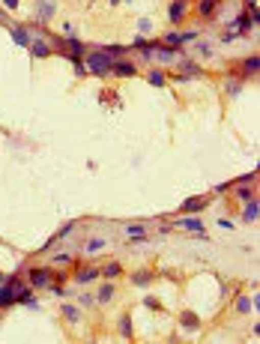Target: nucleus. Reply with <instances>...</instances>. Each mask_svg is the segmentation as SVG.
<instances>
[{
  "label": "nucleus",
  "mask_w": 260,
  "mask_h": 344,
  "mask_svg": "<svg viewBox=\"0 0 260 344\" xmlns=\"http://www.w3.org/2000/svg\"><path fill=\"white\" fill-rule=\"evenodd\" d=\"M123 233H126V240H129L132 246H135V243H147V225H135V222H132V225L123 228Z\"/></svg>",
  "instance_id": "12"
},
{
  "label": "nucleus",
  "mask_w": 260,
  "mask_h": 344,
  "mask_svg": "<svg viewBox=\"0 0 260 344\" xmlns=\"http://www.w3.org/2000/svg\"><path fill=\"white\" fill-rule=\"evenodd\" d=\"M173 228H183V230H192V233H200L203 230V222L197 216H176L173 219Z\"/></svg>",
  "instance_id": "10"
},
{
  "label": "nucleus",
  "mask_w": 260,
  "mask_h": 344,
  "mask_svg": "<svg viewBox=\"0 0 260 344\" xmlns=\"http://www.w3.org/2000/svg\"><path fill=\"white\" fill-rule=\"evenodd\" d=\"M0 24H9V12H6L3 6H0Z\"/></svg>",
  "instance_id": "41"
},
{
  "label": "nucleus",
  "mask_w": 260,
  "mask_h": 344,
  "mask_svg": "<svg viewBox=\"0 0 260 344\" xmlns=\"http://www.w3.org/2000/svg\"><path fill=\"white\" fill-rule=\"evenodd\" d=\"M197 57H206V60H210V57H213V54H216V48H213V42H203V39H200V42H197Z\"/></svg>",
  "instance_id": "29"
},
{
  "label": "nucleus",
  "mask_w": 260,
  "mask_h": 344,
  "mask_svg": "<svg viewBox=\"0 0 260 344\" xmlns=\"http://www.w3.org/2000/svg\"><path fill=\"white\" fill-rule=\"evenodd\" d=\"M117 329H120V338H126V341H132V338H135V332H132V317H129V314H123V317L117 321Z\"/></svg>",
  "instance_id": "20"
},
{
  "label": "nucleus",
  "mask_w": 260,
  "mask_h": 344,
  "mask_svg": "<svg viewBox=\"0 0 260 344\" xmlns=\"http://www.w3.org/2000/svg\"><path fill=\"white\" fill-rule=\"evenodd\" d=\"M6 27H9V36H12V42H15L18 48L30 45V36H33V33H30L24 24H6Z\"/></svg>",
  "instance_id": "9"
},
{
  "label": "nucleus",
  "mask_w": 260,
  "mask_h": 344,
  "mask_svg": "<svg viewBox=\"0 0 260 344\" xmlns=\"http://www.w3.org/2000/svg\"><path fill=\"white\" fill-rule=\"evenodd\" d=\"M237 311L239 314H251V297H239L237 299Z\"/></svg>",
  "instance_id": "30"
},
{
  "label": "nucleus",
  "mask_w": 260,
  "mask_h": 344,
  "mask_svg": "<svg viewBox=\"0 0 260 344\" xmlns=\"http://www.w3.org/2000/svg\"><path fill=\"white\" fill-rule=\"evenodd\" d=\"M30 54H33V57H39V60H42V57H48V54H54V51H51V42H48V39H39V36H36V33H33V36H30Z\"/></svg>",
  "instance_id": "11"
},
{
  "label": "nucleus",
  "mask_w": 260,
  "mask_h": 344,
  "mask_svg": "<svg viewBox=\"0 0 260 344\" xmlns=\"http://www.w3.org/2000/svg\"><path fill=\"white\" fill-rule=\"evenodd\" d=\"M0 281H3V273H0Z\"/></svg>",
  "instance_id": "43"
},
{
  "label": "nucleus",
  "mask_w": 260,
  "mask_h": 344,
  "mask_svg": "<svg viewBox=\"0 0 260 344\" xmlns=\"http://www.w3.org/2000/svg\"><path fill=\"white\" fill-rule=\"evenodd\" d=\"M216 6H218V0H197V12H200L203 18H210V15L216 12Z\"/></svg>",
  "instance_id": "25"
},
{
  "label": "nucleus",
  "mask_w": 260,
  "mask_h": 344,
  "mask_svg": "<svg viewBox=\"0 0 260 344\" xmlns=\"http://www.w3.org/2000/svg\"><path fill=\"white\" fill-rule=\"evenodd\" d=\"M144 305H147V308H159V299H155V297H144Z\"/></svg>",
  "instance_id": "39"
},
{
  "label": "nucleus",
  "mask_w": 260,
  "mask_h": 344,
  "mask_svg": "<svg viewBox=\"0 0 260 344\" xmlns=\"http://www.w3.org/2000/svg\"><path fill=\"white\" fill-rule=\"evenodd\" d=\"M18 3H21V0H3V9H6V12H15Z\"/></svg>",
  "instance_id": "37"
},
{
  "label": "nucleus",
  "mask_w": 260,
  "mask_h": 344,
  "mask_svg": "<svg viewBox=\"0 0 260 344\" xmlns=\"http://www.w3.org/2000/svg\"><path fill=\"white\" fill-rule=\"evenodd\" d=\"M33 12H36V18H39V24L51 21V18L57 15V0H36Z\"/></svg>",
  "instance_id": "4"
},
{
  "label": "nucleus",
  "mask_w": 260,
  "mask_h": 344,
  "mask_svg": "<svg viewBox=\"0 0 260 344\" xmlns=\"http://www.w3.org/2000/svg\"><path fill=\"white\" fill-rule=\"evenodd\" d=\"M165 45H173V48H179V45H186L183 42V33L179 30H171V33H165V39H162Z\"/></svg>",
  "instance_id": "28"
},
{
  "label": "nucleus",
  "mask_w": 260,
  "mask_h": 344,
  "mask_svg": "<svg viewBox=\"0 0 260 344\" xmlns=\"http://www.w3.org/2000/svg\"><path fill=\"white\" fill-rule=\"evenodd\" d=\"M138 30H141V33H150V30H152V21H150V18H141V21H138Z\"/></svg>",
  "instance_id": "36"
},
{
  "label": "nucleus",
  "mask_w": 260,
  "mask_h": 344,
  "mask_svg": "<svg viewBox=\"0 0 260 344\" xmlns=\"http://www.w3.org/2000/svg\"><path fill=\"white\" fill-rule=\"evenodd\" d=\"M111 299H114V281L102 284V287H99V294H96V302H111Z\"/></svg>",
  "instance_id": "27"
},
{
  "label": "nucleus",
  "mask_w": 260,
  "mask_h": 344,
  "mask_svg": "<svg viewBox=\"0 0 260 344\" xmlns=\"http://www.w3.org/2000/svg\"><path fill=\"white\" fill-rule=\"evenodd\" d=\"M186 15H189V0H171V6H168V18H171V24H183L186 21Z\"/></svg>",
  "instance_id": "8"
},
{
  "label": "nucleus",
  "mask_w": 260,
  "mask_h": 344,
  "mask_svg": "<svg viewBox=\"0 0 260 344\" xmlns=\"http://www.w3.org/2000/svg\"><path fill=\"white\" fill-rule=\"evenodd\" d=\"M51 267H30L27 270V284L33 290H42V287H51Z\"/></svg>",
  "instance_id": "2"
},
{
  "label": "nucleus",
  "mask_w": 260,
  "mask_h": 344,
  "mask_svg": "<svg viewBox=\"0 0 260 344\" xmlns=\"http://www.w3.org/2000/svg\"><path fill=\"white\" fill-rule=\"evenodd\" d=\"M51 263H63V267H66V263H72V254H63V252L54 254V257H51Z\"/></svg>",
  "instance_id": "35"
},
{
  "label": "nucleus",
  "mask_w": 260,
  "mask_h": 344,
  "mask_svg": "<svg viewBox=\"0 0 260 344\" xmlns=\"http://www.w3.org/2000/svg\"><path fill=\"white\" fill-rule=\"evenodd\" d=\"M78 305H81V308H93V305H96V297H93V294H78Z\"/></svg>",
  "instance_id": "32"
},
{
  "label": "nucleus",
  "mask_w": 260,
  "mask_h": 344,
  "mask_svg": "<svg viewBox=\"0 0 260 344\" xmlns=\"http://www.w3.org/2000/svg\"><path fill=\"white\" fill-rule=\"evenodd\" d=\"M72 69H75V75H78V78H84V75H87L84 60H72Z\"/></svg>",
  "instance_id": "34"
},
{
  "label": "nucleus",
  "mask_w": 260,
  "mask_h": 344,
  "mask_svg": "<svg viewBox=\"0 0 260 344\" xmlns=\"http://www.w3.org/2000/svg\"><path fill=\"white\" fill-rule=\"evenodd\" d=\"M239 90H242V81H239V78H233V81L224 84V93H227V96H239Z\"/></svg>",
  "instance_id": "31"
},
{
  "label": "nucleus",
  "mask_w": 260,
  "mask_h": 344,
  "mask_svg": "<svg viewBox=\"0 0 260 344\" xmlns=\"http://www.w3.org/2000/svg\"><path fill=\"white\" fill-rule=\"evenodd\" d=\"M257 69H260V57H257V54H248V57H245V60H242L230 75H237L239 81H248L251 75H257Z\"/></svg>",
  "instance_id": "3"
},
{
  "label": "nucleus",
  "mask_w": 260,
  "mask_h": 344,
  "mask_svg": "<svg viewBox=\"0 0 260 344\" xmlns=\"http://www.w3.org/2000/svg\"><path fill=\"white\" fill-rule=\"evenodd\" d=\"M176 60H179V75H186V78H197L200 75V63L189 60V54L186 57H176Z\"/></svg>",
  "instance_id": "13"
},
{
  "label": "nucleus",
  "mask_w": 260,
  "mask_h": 344,
  "mask_svg": "<svg viewBox=\"0 0 260 344\" xmlns=\"http://www.w3.org/2000/svg\"><path fill=\"white\" fill-rule=\"evenodd\" d=\"M66 39V57L69 60H84V54H87V45L78 39V36H63Z\"/></svg>",
  "instance_id": "7"
},
{
  "label": "nucleus",
  "mask_w": 260,
  "mask_h": 344,
  "mask_svg": "<svg viewBox=\"0 0 260 344\" xmlns=\"http://www.w3.org/2000/svg\"><path fill=\"white\" fill-rule=\"evenodd\" d=\"M218 228H224V230H233V222H227V219H218Z\"/></svg>",
  "instance_id": "40"
},
{
  "label": "nucleus",
  "mask_w": 260,
  "mask_h": 344,
  "mask_svg": "<svg viewBox=\"0 0 260 344\" xmlns=\"http://www.w3.org/2000/svg\"><path fill=\"white\" fill-rule=\"evenodd\" d=\"M63 317L69 323H81V305H69V302H63Z\"/></svg>",
  "instance_id": "23"
},
{
  "label": "nucleus",
  "mask_w": 260,
  "mask_h": 344,
  "mask_svg": "<svg viewBox=\"0 0 260 344\" xmlns=\"http://www.w3.org/2000/svg\"><path fill=\"white\" fill-rule=\"evenodd\" d=\"M96 278H99V267H84V263H81V267L75 270V281H78V284L96 281Z\"/></svg>",
  "instance_id": "14"
},
{
  "label": "nucleus",
  "mask_w": 260,
  "mask_h": 344,
  "mask_svg": "<svg viewBox=\"0 0 260 344\" xmlns=\"http://www.w3.org/2000/svg\"><path fill=\"white\" fill-rule=\"evenodd\" d=\"M179 323H183V329H189V332H197V329H200V317H197L195 311H183V314H179Z\"/></svg>",
  "instance_id": "15"
},
{
  "label": "nucleus",
  "mask_w": 260,
  "mask_h": 344,
  "mask_svg": "<svg viewBox=\"0 0 260 344\" xmlns=\"http://www.w3.org/2000/svg\"><path fill=\"white\" fill-rule=\"evenodd\" d=\"M120 273H123L120 260H108V263H102V267H99V275H105V278H111V281H114Z\"/></svg>",
  "instance_id": "18"
},
{
  "label": "nucleus",
  "mask_w": 260,
  "mask_h": 344,
  "mask_svg": "<svg viewBox=\"0 0 260 344\" xmlns=\"http://www.w3.org/2000/svg\"><path fill=\"white\" fill-rule=\"evenodd\" d=\"M257 216H260V201H257V198L245 201V209H242V219H245V222H257Z\"/></svg>",
  "instance_id": "16"
},
{
  "label": "nucleus",
  "mask_w": 260,
  "mask_h": 344,
  "mask_svg": "<svg viewBox=\"0 0 260 344\" xmlns=\"http://www.w3.org/2000/svg\"><path fill=\"white\" fill-rule=\"evenodd\" d=\"M111 57H105L99 48H93V51H87L84 54V66H87V75H96V78H108L111 75Z\"/></svg>",
  "instance_id": "1"
},
{
  "label": "nucleus",
  "mask_w": 260,
  "mask_h": 344,
  "mask_svg": "<svg viewBox=\"0 0 260 344\" xmlns=\"http://www.w3.org/2000/svg\"><path fill=\"white\" fill-rule=\"evenodd\" d=\"M147 81H150L152 87H165V84H168V75H165L162 69H150V72H147Z\"/></svg>",
  "instance_id": "24"
},
{
  "label": "nucleus",
  "mask_w": 260,
  "mask_h": 344,
  "mask_svg": "<svg viewBox=\"0 0 260 344\" xmlns=\"http://www.w3.org/2000/svg\"><path fill=\"white\" fill-rule=\"evenodd\" d=\"M233 195H237L239 201H251V198H257V192H254L248 183H239V189L233 192Z\"/></svg>",
  "instance_id": "26"
},
{
  "label": "nucleus",
  "mask_w": 260,
  "mask_h": 344,
  "mask_svg": "<svg viewBox=\"0 0 260 344\" xmlns=\"http://www.w3.org/2000/svg\"><path fill=\"white\" fill-rule=\"evenodd\" d=\"M120 3H135V0H120Z\"/></svg>",
  "instance_id": "42"
},
{
  "label": "nucleus",
  "mask_w": 260,
  "mask_h": 344,
  "mask_svg": "<svg viewBox=\"0 0 260 344\" xmlns=\"http://www.w3.org/2000/svg\"><path fill=\"white\" fill-rule=\"evenodd\" d=\"M152 278H155V273L138 270V273H132V284H135V287H147V284H152Z\"/></svg>",
  "instance_id": "17"
},
{
  "label": "nucleus",
  "mask_w": 260,
  "mask_h": 344,
  "mask_svg": "<svg viewBox=\"0 0 260 344\" xmlns=\"http://www.w3.org/2000/svg\"><path fill=\"white\" fill-rule=\"evenodd\" d=\"M147 45V39H144V36H135V39H132V45L129 48H138V51H141V48Z\"/></svg>",
  "instance_id": "38"
},
{
  "label": "nucleus",
  "mask_w": 260,
  "mask_h": 344,
  "mask_svg": "<svg viewBox=\"0 0 260 344\" xmlns=\"http://www.w3.org/2000/svg\"><path fill=\"white\" fill-rule=\"evenodd\" d=\"M111 75H117V78H135L138 75V66L132 60H126V57H120V60L111 63Z\"/></svg>",
  "instance_id": "6"
},
{
  "label": "nucleus",
  "mask_w": 260,
  "mask_h": 344,
  "mask_svg": "<svg viewBox=\"0 0 260 344\" xmlns=\"http://www.w3.org/2000/svg\"><path fill=\"white\" fill-rule=\"evenodd\" d=\"M96 48H99V51H102L105 57H111V60H120V57H123V54L129 51L126 45H117V42H114V45H96Z\"/></svg>",
  "instance_id": "19"
},
{
  "label": "nucleus",
  "mask_w": 260,
  "mask_h": 344,
  "mask_svg": "<svg viewBox=\"0 0 260 344\" xmlns=\"http://www.w3.org/2000/svg\"><path fill=\"white\" fill-rule=\"evenodd\" d=\"M108 246V240L105 236H93V240H87L84 243V254H96V252H102Z\"/></svg>",
  "instance_id": "21"
},
{
  "label": "nucleus",
  "mask_w": 260,
  "mask_h": 344,
  "mask_svg": "<svg viewBox=\"0 0 260 344\" xmlns=\"http://www.w3.org/2000/svg\"><path fill=\"white\" fill-rule=\"evenodd\" d=\"M6 305H12V284H9V278L0 281V308H6Z\"/></svg>",
  "instance_id": "22"
},
{
  "label": "nucleus",
  "mask_w": 260,
  "mask_h": 344,
  "mask_svg": "<svg viewBox=\"0 0 260 344\" xmlns=\"http://www.w3.org/2000/svg\"><path fill=\"white\" fill-rule=\"evenodd\" d=\"M72 230H75V222H66L63 228H60L57 233H54V236H57V243H63V240L69 236V233H72Z\"/></svg>",
  "instance_id": "33"
},
{
  "label": "nucleus",
  "mask_w": 260,
  "mask_h": 344,
  "mask_svg": "<svg viewBox=\"0 0 260 344\" xmlns=\"http://www.w3.org/2000/svg\"><path fill=\"white\" fill-rule=\"evenodd\" d=\"M206 204H210V198H206V195L186 198V201H183V206H179V213H183V216H195V213H203V209H206Z\"/></svg>",
  "instance_id": "5"
}]
</instances>
